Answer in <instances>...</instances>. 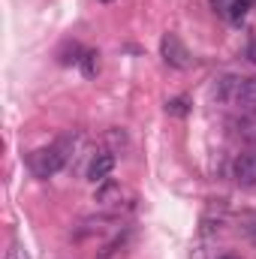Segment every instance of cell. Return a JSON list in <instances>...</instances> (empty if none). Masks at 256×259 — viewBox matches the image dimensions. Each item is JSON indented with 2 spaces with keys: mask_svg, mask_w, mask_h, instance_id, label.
I'll return each mask as SVG.
<instances>
[{
  "mask_svg": "<svg viewBox=\"0 0 256 259\" xmlns=\"http://www.w3.org/2000/svg\"><path fill=\"white\" fill-rule=\"evenodd\" d=\"M223 259H235V256H223Z\"/></svg>",
  "mask_w": 256,
  "mask_h": 259,
  "instance_id": "14",
  "label": "cell"
},
{
  "mask_svg": "<svg viewBox=\"0 0 256 259\" xmlns=\"http://www.w3.org/2000/svg\"><path fill=\"white\" fill-rule=\"evenodd\" d=\"M3 259H27V256H24V250H21L18 244H12V247L6 250V256H3Z\"/></svg>",
  "mask_w": 256,
  "mask_h": 259,
  "instance_id": "11",
  "label": "cell"
},
{
  "mask_svg": "<svg viewBox=\"0 0 256 259\" xmlns=\"http://www.w3.org/2000/svg\"><path fill=\"white\" fill-rule=\"evenodd\" d=\"M232 103H235V106H244L247 112H253L256 109V78H238Z\"/></svg>",
  "mask_w": 256,
  "mask_h": 259,
  "instance_id": "5",
  "label": "cell"
},
{
  "mask_svg": "<svg viewBox=\"0 0 256 259\" xmlns=\"http://www.w3.org/2000/svg\"><path fill=\"white\" fill-rule=\"evenodd\" d=\"M160 55H163L166 64L175 66V69H187V66H190V52H187V46L178 39V33H163V39H160Z\"/></svg>",
  "mask_w": 256,
  "mask_h": 259,
  "instance_id": "2",
  "label": "cell"
},
{
  "mask_svg": "<svg viewBox=\"0 0 256 259\" xmlns=\"http://www.w3.org/2000/svg\"><path fill=\"white\" fill-rule=\"evenodd\" d=\"M103 3H112V0H103Z\"/></svg>",
  "mask_w": 256,
  "mask_h": 259,
  "instance_id": "15",
  "label": "cell"
},
{
  "mask_svg": "<svg viewBox=\"0 0 256 259\" xmlns=\"http://www.w3.org/2000/svg\"><path fill=\"white\" fill-rule=\"evenodd\" d=\"M121 193H124L121 184H115V181H103V184L97 187V196H94V199H97L103 208H112V205L121 202Z\"/></svg>",
  "mask_w": 256,
  "mask_h": 259,
  "instance_id": "6",
  "label": "cell"
},
{
  "mask_svg": "<svg viewBox=\"0 0 256 259\" xmlns=\"http://www.w3.org/2000/svg\"><path fill=\"white\" fill-rule=\"evenodd\" d=\"M211 6H214V9H220V12H226V9L232 6V0H211Z\"/></svg>",
  "mask_w": 256,
  "mask_h": 259,
  "instance_id": "12",
  "label": "cell"
},
{
  "mask_svg": "<svg viewBox=\"0 0 256 259\" xmlns=\"http://www.w3.org/2000/svg\"><path fill=\"white\" fill-rule=\"evenodd\" d=\"M166 112L169 115H187V103L184 100H172V103H166Z\"/></svg>",
  "mask_w": 256,
  "mask_h": 259,
  "instance_id": "10",
  "label": "cell"
},
{
  "mask_svg": "<svg viewBox=\"0 0 256 259\" xmlns=\"http://www.w3.org/2000/svg\"><path fill=\"white\" fill-rule=\"evenodd\" d=\"M235 130L244 142H256V109L253 112H244L238 121H235Z\"/></svg>",
  "mask_w": 256,
  "mask_h": 259,
  "instance_id": "7",
  "label": "cell"
},
{
  "mask_svg": "<svg viewBox=\"0 0 256 259\" xmlns=\"http://www.w3.org/2000/svg\"><path fill=\"white\" fill-rule=\"evenodd\" d=\"M78 66H81V72H84L88 78H94V75L100 72V52H97V49L84 52V55H81V61H78Z\"/></svg>",
  "mask_w": 256,
  "mask_h": 259,
  "instance_id": "9",
  "label": "cell"
},
{
  "mask_svg": "<svg viewBox=\"0 0 256 259\" xmlns=\"http://www.w3.org/2000/svg\"><path fill=\"white\" fill-rule=\"evenodd\" d=\"M69 151H72V136H64L58 139L55 145L49 148H39L33 157H30V169L36 178H52L55 172H61L69 160Z\"/></svg>",
  "mask_w": 256,
  "mask_h": 259,
  "instance_id": "1",
  "label": "cell"
},
{
  "mask_svg": "<svg viewBox=\"0 0 256 259\" xmlns=\"http://www.w3.org/2000/svg\"><path fill=\"white\" fill-rule=\"evenodd\" d=\"M97 259H112V247H106V250H103V253H100Z\"/></svg>",
  "mask_w": 256,
  "mask_h": 259,
  "instance_id": "13",
  "label": "cell"
},
{
  "mask_svg": "<svg viewBox=\"0 0 256 259\" xmlns=\"http://www.w3.org/2000/svg\"><path fill=\"white\" fill-rule=\"evenodd\" d=\"M235 84H238L235 75H223V78L214 84V97H217L220 103H232V97H235Z\"/></svg>",
  "mask_w": 256,
  "mask_h": 259,
  "instance_id": "8",
  "label": "cell"
},
{
  "mask_svg": "<svg viewBox=\"0 0 256 259\" xmlns=\"http://www.w3.org/2000/svg\"><path fill=\"white\" fill-rule=\"evenodd\" d=\"M112 169H115V154L112 151H100V154H94V160L88 163V181H94V184H103V181H109V175H112Z\"/></svg>",
  "mask_w": 256,
  "mask_h": 259,
  "instance_id": "3",
  "label": "cell"
},
{
  "mask_svg": "<svg viewBox=\"0 0 256 259\" xmlns=\"http://www.w3.org/2000/svg\"><path fill=\"white\" fill-rule=\"evenodd\" d=\"M232 175H235V181H238V184L253 187V184H256V151H253V154H241V157L235 160Z\"/></svg>",
  "mask_w": 256,
  "mask_h": 259,
  "instance_id": "4",
  "label": "cell"
}]
</instances>
